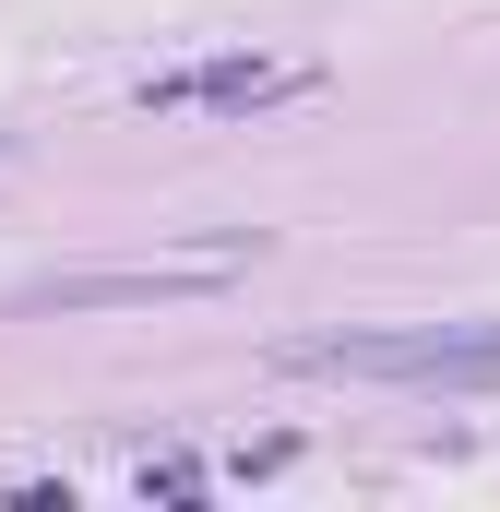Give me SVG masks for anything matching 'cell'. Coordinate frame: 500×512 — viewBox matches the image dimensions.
I'll list each match as a JSON object with an SVG mask.
<instances>
[{"instance_id": "3", "label": "cell", "mask_w": 500, "mask_h": 512, "mask_svg": "<svg viewBox=\"0 0 500 512\" xmlns=\"http://www.w3.org/2000/svg\"><path fill=\"white\" fill-rule=\"evenodd\" d=\"M298 84H310V60H191V72H155L143 108H274Z\"/></svg>"}, {"instance_id": "2", "label": "cell", "mask_w": 500, "mask_h": 512, "mask_svg": "<svg viewBox=\"0 0 500 512\" xmlns=\"http://www.w3.org/2000/svg\"><path fill=\"white\" fill-rule=\"evenodd\" d=\"M239 251H191V262H120V274H48L24 310H120V298H191V286H227Z\"/></svg>"}, {"instance_id": "1", "label": "cell", "mask_w": 500, "mask_h": 512, "mask_svg": "<svg viewBox=\"0 0 500 512\" xmlns=\"http://www.w3.org/2000/svg\"><path fill=\"white\" fill-rule=\"evenodd\" d=\"M286 370L334 382H405V393H500V322H405V334H298Z\"/></svg>"}]
</instances>
